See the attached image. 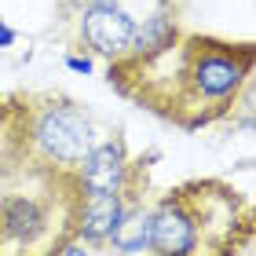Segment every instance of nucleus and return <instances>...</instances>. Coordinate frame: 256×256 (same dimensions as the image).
<instances>
[{"mask_svg": "<svg viewBox=\"0 0 256 256\" xmlns=\"http://www.w3.org/2000/svg\"><path fill=\"white\" fill-rule=\"evenodd\" d=\"M172 59V84L143 99V106L176 121L187 132L227 118L242 88L252 77V44L216 37H180L165 52Z\"/></svg>", "mask_w": 256, "mask_h": 256, "instance_id": "f257e3e1", "label": "nucleus"}, {"mask_svg": "<svg viewBox=\"0 0 256 256\" xmlns=\"http://www.w3.org/2000/svg\"><path fill=\"white\" fill-rule=\"evenodd\" d=\"M252 212L224 180H190L150 208V256H238Z\"/></svg>", "mask_w": 256, "mask_h": 256, "instance_id": "f03ea898", "label": "nucleus"}, {"mask_svg": "<svg viewBox=\"0 0 256 256\" xmlns=\"http://www.w3.org/2000/svg\"><path fill=\"white\" fill-rule=\"evenodd\" d=\"M74 172H48V190H11L0 198V256H55L74 238L80 205Z\"/></svg>", "mask_w": 256, "mask_h": 256, "instance_id": "7ed1b4c3", "label": "nucleus"}, {"mask_svg": "<svg viewBox=\"0 0 256 256\" xmlns=\"http://www.w3.org/2000/svg\"><path fill=\"white\" fill-rule=\"evenodd\" d=\"M96 146L88 114L62 96L26 99L22 118V154L37 172H74Z\"/></svg>", "mask_w": 256, "mask_h": 256, "instance_id": "20e7f679", "label": "nucleus"}, {"mask_svg": "<svg viewBox=\"0 0 256 256\" xmlns=\"http://www.w3.org/2000/svg\"><path fill=\"white\" fill-rule=\"evenodd\" d=\"M77 33L102 59L118 62L128 55L136 37V18L118 4V0H102V4H77Z\"/></svg>", "mask_w": 256, "mask_h": 256, "instance_id": "39448f33", "label": "nucleus"}, {"mask_svg": "<svg viewBox=\"0 0 256 256\" xmlns=\"http://www.w3.org/2000/svg\"><path fill=\"white\" fill-rule=\"evenodd\" d=\"M77 187L84 198L92 194H121V190H136V165L128 161L124 139H102L84 154V161L74 168Z\"/></svg>", "mask_w": 256, "mask_h": 256, "instance_id": "423d86ee", "label": "nucleus"}, {"mask_svg": "<svg viewBox=\"0 0 256 256\" xmlns=\"http://www.w3.org/2000/svg\"><path fill=\"white\" fill-rule=\"evenodd\" d=\"M136 190H121V194H92V198H80L77 205V216H74V238L84 242L88 249H99L106 246L114 227L121 224L124 208L136 202Z\"/></svg>", "mask_w": 256, "mask_h": 256, "instance_id": "0eeeda50", "label": "nucleus"}, {"mask_svg": "<svg viewBox=\"0 0 256 256\" xmlns=\"http://www.w3.org/2000/svg\"><path fill=\"white\" fill-rule=\"evenodd\" d=\"M22 118H26V96L0 99V172L26 165V154H22Z\"/></svg>", "mask_w": 256, "mask_h": 256, "instance_id": "6e6552de", "label": "nucleus"}, {"mask_svg": "<svg viewBox=\"0 0 256 256\" xmlns=\"http://www.w3.org/2000/svg\"><path fill=\"white\" fill-rule=\"evenodd\" d=\"M106 246L118 249L121 256H139V252H146V246H150V208L139 202V198L124 208L121 224L114 227V234H110Z\"/></svg>", "mask_w": 256, "mask_h": 256, "instance_id": "1a4fd4ad", "label": "nucleus"}, {"mask_svg": "<svg viewBox=\"0 0 256 256\" xmlns=\"http://www.w3.org/2000/svg\"><path fill=\"white\" fill-rule=\"evenodd\" d=\"M55 256H92V249L84 246V242H77V238H70V242H66V246H62L59 252H55Z\"/></svg>", "mask_w": 256, "mask_h": 256, "instance_id": "9d476101", "label": "nucleus"}, {"mask_svg": "<svg viewBox=\"0 0 256 256\" xmlns=\"http://www.w3.org/2000/svg\"><path fill=\"white\" fill-rule=\"evenodd\" d=\"M66 70H74V74H92V59L88 55H66Z\"/></svg>", "mask_w": 256, "mask_h": 256, "instance_id": "9b49d317", "label": "nucleus"}, {"mask_svg": "<svg viewBox=\"0 0 256 256\" xmlns=\"http://www.w3.org/2000/svg\"><path fill=\"white\" fill-rule=\"evenodd\" d=\"M15 40H18V33H15V30H11L8 22H4V15H0V48H11Z\"/></svg>", "mask_w": 256, "mask_h": 256, "instance_id": "f8f14e48", "label": "nucleus"}]
</instances>
